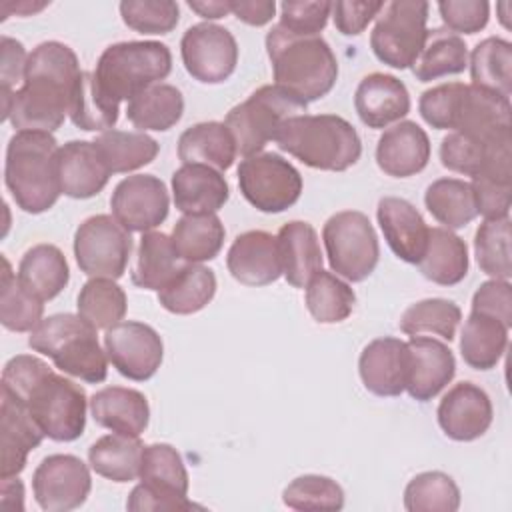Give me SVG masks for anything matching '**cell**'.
I'll return each instance as SVG.
<instances>
[{
    "label": "cell",
    "instance_id": "cell-2",
    "mask_svg": "<svg viewBox=\"0 0 512 512\" xmlns=\"http://www.w3.org/2000/svg\"><path fill=\"white\" fill-rule=\"evenodd\" d=\"M82 70L76 52L48 40L32 48L22 86L14 90L8 120L16 132H54L70 112L74 88Z\"/></svg>",
    "mask_w": 512,
    "mask_h": 512
},
{
    "label": "cell",
    "instance_id": "cell-16",
    "mask_svg": "<svg viewBox=\"0 0 512 512\" xmlns=\"http://www.w3.org/2000/svg\"><path fill=\"white\" fill-rule=\"evenodd\" d=\"M180 56L186 72L194 80L202 84H222L236 70L238 44L228 28L200 22L182 34Z\"/></svg>",
    "mask_w": 512,
    "mask_h": 512
},
{
    "label": "cell",
    "instance_id": "cell-31",
    "mask_svg": "<svg viewBox=\"0 0 512 512\" xmlns=\"http://www.w3.org/2000/svg\"><path fill=\"white\" fill-rule=\"evenodd\" d=\"M278 252L282 276L294 288H306L308 280L322 270V250L318 232L312 224L302 220L286 222L278 234Z\"/></svg>",
    "mask_w": 512,
    "mask_h": 512
},
{
    "label": "cell",
    "instance_id": "cell-32",
    "mask_svg": "<svg viewBox=\"0 0 512 512\" xmlns=\"http://www.w3.org/2000/svg\"><path fill=\"white\" fill-rule=\"evenodd\" d=\"M236 144L224 122H198L178 138L182 164H202L218 172L228 170L236 160Z\"/></svg>",
    "mask_w": 512,
    "mask_h": 512
},
{
    "label": "cell",
    "instance_id": "cell-48",
    "mask_svg": "<svg viewBox=\"0 0 512 512\" xmlns=\"http://www.w3.org/2000/svg\"><path fill=\"white\" fill-rule=\"evenodd\" d=\"M2 262L4 270L0 278V322L10 332H32L42 322L44 302L20 284L6 258Z\"/></svg>",
    "mask_w": 512,
    "mask_h": 512
},
{
    "label": "cell",
    "instance_id": "cell-15",
    "mask_svg": "<svg viewBox=\"0 0 512 512\" xmlns=\"http://www.w3.org/2000/svg\"><path fill=\"white\" fill-rule=\"evenodd\" d=\"M510 146V130L488 138L448 132L440 142V162L444 168L464 176H486L500 182H512Z\"/></svg>",
    "mask_w": 512,
    "mask_h": 512
},
{
    "label": "cell",
    "instance_id": "cell-50",
    "mask_svg": "<svg viewBox=\"0 0 512 512\" xmlns=\"http://www.w3.org/2000/svg\"><path fill=\"white\" fill-rule=\"evenodd\" d=\"M462 320L458 304L446 298H426L408 306L400 318V330L408 336L436 334L444 340H454L456 328Z\"/></svg>",
    "mask_w": 512,
    "mask_h": 512
},
{
    "label": "cell",
    "instance_id": "cell-51",
    "mask_svg": "<svg viewBox=\"0 0 512 512\" xmlns=\"http://www.w3.org/2000/svg\"><path fill=\"white\" fill-rule=\"evenodd\" d=\"M474 256L480 270L494 280H510V216L484 220L474 234Z\"/></svg>",
    "mask_w": 512,
    "mask_h": 512
},
{
    "label": "cell",
    "instance_id": "cell-22",
    "mask_svg": "<svg viewBox=\"0 0 512 512\" xmlns=\"http://www.w3.org/2000/svg\"><path fill=\"white\" fill-rule=\"evenodd\" d=\"M410 366L406 392L418 402H428L438 396L456 374L452 350L430 336H412L408 342Z\"/></svg>",
    "mask_w": 512,
    "mask_h": 512
},
{
    "label": "cell",
    "instance_id": "cell-34",
    "mask_svg": "<svg viewBox=\"0 0 512 512\" xmlns=\"http://www.w3.org/2000/svg\"><path fill=\"white\" fill-rule=\"evenodd\" d=\"M20 284L42 302L56 298L70 280V268L62 250L54 244L28 248L16 272Z\"/></svg>",
    "mask_w": 512,
    "mask_h": 512
},
{
    "label": "cell",
    "instance_id": "cell-47",
    "mask_svg": "<svg viewBox=\"0 0 512 512\" xmlns=\"http://www.w3.org/2000/svg\"><path fill=\"white\" fill-rule=\"evenodd\" d=\"M118 112L120 104L104 96L94 80V72L82 70L68 112L72 124L86 132H106L118 122Z\"/></svg>",
    "mask_w": 512,
    "mask_h": 512
},
{
    "label": "cell",
    "instance_id": "cell-46",
    "mask_svg": "<svg viewBox=\"0 0 512 512\" xmlns=\"http://www.w3.org/2000/svg\"><path fill=\"white\" fill-rule=\"evenodd\" d=\"M126 294L110 278H90L78 292V314L96 330H110L126 316Z\"/></svg>",
    "mask_w": 512,
    "mask_h": 512
},
{
    "label": "cell",
    "instance_id": "cell-30",
    "mask_svg": "<svg viewBox=\"0 0 512 512\" xmlns=\"http://www.w3.org/2000/svg\"><path fill=\"white\" fill-rule=\"evenodd\" d=\"M90 414L102 428L128 436H140L148 426L150 406L140 390L106 386L92 394Z\"/></svg>",
    "mask_w": 512,
    "mask_h": 512
},
{
    "label": "cell",
    "instance_id": "cell-7",
    "mask_svg": "<svg viewBox=\"0 0 512 512\" xmlns=\"http://www.w3.org/2000/svg\"><path fill=\"white\" fill-rule=\"evenodd\" d=\"M28 346L48 356L54 366L88 384H100L108 376V356L100 348L98 330L80 314H52L44 318L28 338Z\"/></svg>",
    "mask_w": 512,
    "mask_h": 512
},
{
    "label": "cell",
    "instance_id": "cell-6",
    "mask_svg": "<svg viewBox=\"0 0 512 512\" xmlns=\"http://www.w3.org/2000/svg\"><path fill=\"white\" fill-rule=\"evenodd\" d=\"M274 142L316 170L344 172L362 156L356 128L336 114H300L282 124Z\"/></svg>",
    "mask_w": 512,
    "mask_h": 512
},
{
    "label": "cell",
    "instance_id": "cell-17",
    "mask_svg": "<svg viewBox=\"0 0 512 512\" xmlns=\"http://www.w3.org/2000/svg\"><path fill=\"white\" fill-rule=\"evenodd\" d=\"M92 488L88 466L74 454H50L34 470L32 490L46 512L80 508Z\"/></svg>",
    "mask_w": 512,
    "mask_h": 512
},
{
    "label": "cell",
    "instance_id": "cell-27",
    "mask_svg": "<svg viewBox=\"0 0 512 512\" xmlns=\"http://www.w3.org/2000/svg\"><path fill=\"white\" fill-rule=\"evenodd\" d=\"M376 218L390 250L400 260L418 264L428 242V226L422 214L404 198L384 196L378 202Z\"/></svg>",
    "mask_w": 512,
    "mask_h": 512
},
{
    "label": "cell",
    "instance_id": "cell-20",
    "mask_svg": "<svg viewBox=\"0 0 512 512\" xmlns=\"http://www.w3.org/2000/svg\"><path fill=\"white\" fill-rule=\"evenodd\" d=\"M436 416L450 440L472 442L488 432L494 408L490 396L478 384L458 382L442 396Z\"/></svg>",
    "mask_w": 512,
    "mask_h": 512
},
{
    "label": "cell",
    "instance_id": "cell-42",
    "mask_svg": "<svg viewBox=\"0 0 512 512\" xmlns=\"http://www.w3.org/2000/svg\"><path fill=\"white\" fill-rule=\"evenodd\" d=\"M472 84L510 98L512 94V44L500 36L478 42L470 54Z\"/></svg>",
    "mask_w": 512,
    "mask_h": 512
},
{
    "label": "cell",
    "instance_id": "cell-8",
    "mask_svg": "<svg viewBox=\"0 0 512 512\" xmlns=\"http://www.w3.org/2000/svg\"><path fill=\"white\" fill-rule=\"evenodd\" d=\"M172 72V52L156 40H126L104 48L94 80L106 98L120 104L160 84Z\"/></svg>",
    "mask_w": 512,
    "mask_h": 512
},
{
    "label": "cell",
    "instance_id": "cell-54",
    "mask_svg": "<svg viewBox=\"0 0 512 512\" xmlns=\"http://www.w3.org/2000/svg\"><path fill=\"white\" fill-rule=\"evenodd\" d=\"M332 14V2H308V0H286L280 4V26L292 34L300 36H318L326 28Z\"/></svg>",
    "mask_w": 512,
    "mask_h": 512
},
{
    "label": "cell",
    "instance_id": "cell-12",
    "mask_svg": "<svg viewBox=\"0 0 512 512\" xmlns=\"http://www.w3.org/2000/svg\"><path fill=\"white\" fill-rule=\"evenodd\" d=\"M428 10V2L422 0H394L384 4L370 34L374 56L396 70L412 66L428 32Z\"/></svg>",
    "mask_w": 512,
    "mask_h": 512
},
{
    "label": "cell",
    "instance_id": "cell-44",
    "mask_svg": "<svg viewBox=\"0 0 512 512\" xmlns=\"http://www.w3.org/2000/svg\"><path fill=\"white\" fill-rule=\"evenodd\" d=\"M428 212L448 230L468 226L478 214L470 182L460 178H438L424 192Z\"/></svg>",
    "mask_w": 512,
    "mask_h": 512
},
{
    "label": "cell",
    "instance_id": "cell-33",
    "mask_svg": "<svg viewBox=\"0 0 512 512\" xmlns=\"http://www.w3.org/2000/svg\"><path fill=\"white\" fill-rule=\"evenodd\" d=\"M424 278L440 286H454L468 274L466 242L444 226L428 228V242L418 262Z\"/></svg>",
    "mask_w": 512,
    "mask_h": 512
},
{
    "label": "cell",
    "instance_id": "cell-60",
    "mask_svg": "<svg viewBox=\"0 0 512 512\" xmlns=\"http://www.w3.org/2000/svg\"><path fill=\"white\" fill-rule=\"evenodd\" d=\"M230 12L250 26H264L276 12L274 0H230Z\"/></svg>",
    "mask_w": 512,
    "mask_h": 512
},
{
    "label": "cell",
    "instance_id": "cell-19",
    "mask_svg": "<svg viewBox=\"0 0 512 512\" xmlns=\"http://www.w3.org/2000/svg\"><path fill=\"white\" fill-rule=\"evenodd\" d=\"M112 216L128 232H150L170 210L166 184L154 174H134L120 180L110 198Z\"/></svg>",
    "mask_w": 512,
    "mask_h": 512
},
{
    "label": "cell",
    "instance_id": "cell-35",
    "mask_svg": "<svg viewBox=\"0 0 512 512\" xmlns=\"http://www.w3.org/2000/svg\"><path fill=\"white\" fill-rule=\"evenodd\" d=\"M186 262L178 256L168 234L150 230L144 232L138 244L136 266L130 274L132 284L144 290L164 288Z\"/></svg>",
    "mask_w": 512,
    "mask_h": 512
},
{
    "label": "cell",
    "instance_id": "cell-18",
    "mask_svg": "<svg viewBox=\"0 0 512 512\" xmlns=\"http://www.w3.org/2000/svg\"><path fill=\"white\" fill-rule=\"evenodd\" d=\"M104 350L112 366L134 382L152 378L164 358L160 334L152 326L136 320H126L106 330Z\"/></svg>",
    "mask_w": 512,
    "mask_h": 512
},
{
    "label": "cell",
    "instance_id": "cell-25",
    "mask_svg": "<svg viewBox=\"0 0 512 512\" xmlns=\"http://www.w3.org/2000/svg\"><path fill=\"white\" fill-rule=\"evenodd\" d=\"M354 108L368 128H388L410 112V94L400 78L372 72L360 80L354 94Z\"/></svg>",
    "mask_w": 512,
    "mask_h": 512
},
{
    "label": "cell",
    "instance_id": "cell-56",
    "mask_svg": "<svg viewBox=\"0 0 512 512\" xmlns=\"http://www.w3.org/2000/svg\"><path fill=\"white\" fill-rule=\"evenodd\" d=\"M476 214H482L484 220L508 218L510 198H512V182H500L496 178L476 176L470 182Z\"/></svg>",
    "mask_w": 512,
    "mask_h": 512
},
{
    "label": "cell",
    "instance_id": "cell-58",
    "mask_svg": "<svg viewBox=\"0 0 512 512\" xmlns=\"http://www.w3.org/2000/svg\"><path fill=\"white\" fill-rule=\"evenodd\" d=\"M384 8V2H356L338 0L332 2V18L338 32L344 36H358Z\"/></svg>",
    "mask_w": 512,
    "mask_h": 512
},
{
    "label": "cell",
    "instance_id": "cell-57",
    "mask_svg": "<svg viewBox=\"0 0 512 512\" xmlns=\"http://www.w3.org/2000/svg\"><path fill=\"white\" fill-rule=\"evenodd\" d=\"M472 312H480L512 326V286L508 280H488L472 296Z\"/></svg>",
    "mask_w": 512,
    "mask_h": 512
},
{
    "label": "cell",
    "instance_id": "cell-40",
    "mask_svg": "<svg viewBox=\"0 0 512 512\" xmlns=\"http://www.w3.org/2000/svg\"><path fill=\"white\" fill-rule=\"evenodd\" d=\"M224 224L216 214H184L172 228L178 256L188 264L214 260L224 244Z\"/></svg>",
    "mask_w": 512,
    "mask_h": 512
},
{
    "label": "cell",
    "instance_id": "cell-5",
    "mask_svg": "<svg viewBox=\"0 0 512 512\" xmlns=\"http://www.w3.org/2000/svg\"><path fill=\"white\" fill-rule=\"evenodd\" d=\"M58 142L52 132H16L6 146L4 182L16 206L28 214L50 210L60 192L56 176Z\"/></svg>",
    "mask_w": 512,
    "mask_h": 512
},
{
    "label": "cell",
    "instance_id": "cell-3",
    "mask_svg": "<svg viewBox=\"0 0 512 512\" xmlns=\"http://www.w3.org/2000/svg\"><path fill=\"white\" fill-rule=\"evenodd\" d=\"M266 52L272 64L274 84L306 104L324 98L336 84L338 60L320 34L300 36L274 24L266 34Z\"/></svg>",
    "mask_w": 512,
    "mask_h": 512
},
{
    "label": "cell",
    "instance_id": "cell-9",
    "mask_svg": "<svg viewBox=\"0 0 512 512\" xmlns=\"http://www.w3.org/2000/svg\"><path fill=\"white\" fill-rule=\"evenodd\" d=\"M306 106L304 100L282 86L264 84L244 102L236 104L226 114L224 124L234 138L236 152L248 158L260 154L264 146L276 138L282 124L306 112Z\"/></svg>",
    "mask_w": 512,
    "mask_h": 512
},
{
    "label": "cell",
    "instance_id": "cell-11",
    "mask_svg": "<svg viewBox=\"0 0 512 512\" xmlns=\"http://www.w3.org/2000/svg\"><path fill=\"white\" fill-rule=\"evenodd\" d=\"M322 240L336 276L362 282L374 272L380 258V244L364 212L342 210L332 214L322 228Z\"/></svg>",
    "mask_w": 512,
    "mask_h": 512
},
{
    "label": "cell",
    "instance_id": "cell-41",
    "mask_svg": "<svg viewBox=\"0 0 512 512\" xmlns=\"http://www.w3.org/2000/svg\"><path fill=\"white\" fill-rule=\"evenodd\" d=\"M184 114L182 92L172 84H154L134 96L126 106V118L138 132L170 130Z\"/></svg>",
    "mask_w": 512,
    "mask_h": 512
},
{
    "label": "cell",
    "instance_id": "cell-43",
    "mask_svg": "<svg viewBox=\"0 0 512 512\" xmlns=\"http://www.w3.org/2000/svg\"><path fill=\"white\" fill-rule=\"evenodd\" d=\"M102 160L106 162L110 174H124L150 164L160 144L146 132H126V130H106L94 140Z\"/></svg>",
    "mask_w": 512,
    "mask_h": 512
},
{
    "label": "cell",
    "instance_id": "cell-53",
    "mask_svg": "<svg viewBox=\"0 0 512 512\" xmlns=\"http://www.w3.org/2000/svg\"><path fill=\"white\" fill-rule=\"evenodd\" d=\"M120 16L128 28L140 34H168L176 28L180 10L172 0H124Z\"/></svg>",
    "mask_w": 512,
    "mask_h": 512
},
{
    "label": "cell",
    "instance_id": "cell-55",
    "mask_svg": "<svg viewBox=\"0 0 512 512\" xmlns=\"http://www.w3.org/2000/svg\"><path fill=\"white\" fill-rule=\"evenodd\" d=\"M438 12L450 32L476 34L488 24L490 4L486 0H442Z\"/></svg>",
    "mask_w": 512,
    "mask_h": 512
},
{
    "label": "cell",
    "instance_id": "cell-39",
    "mask_svg": "<svg viewBox=\"0 0 512 512\" xmlns=\"http://www.w3.org/2000/svg\"><path fill=\"white\" fill-rule=\"evenodd\" d=\"M508 330V326L492 316L470 312L460 334L464 362L474 370L494 368L508 346Z\"/></svg>",
    "mask_w": 512,
    "mask_h": 512
},
{
    "label": "cell",
    "instance_id": "cell-1",
    "mask_svg": "<svg viewBox=\"0 0 512 512\" xmlns=\"http://www.w3.org/2000/svg\"><path fill=\"white\" fill-rule=\"evenodd\" d=\"M0 394L22 404L46 438L72 442L86 428V392L74 380L56 374L42 358L18 354L4 364Z\"/></svg>",
    "mask_w": 512,
    "mask_h": 512
},
{
    "label": "cell",
    "instance_id": "cell-26",
    "mask_svg": "<svg viewBox=\"0 0 512 512\" xmlns=\"http://www.w3.org/2000/svg\"><path fill=\"white\" fill-rule=\"evenodd\" d=\"M430 140L424 128L412 120H400L386 128L376 144L378 168L394 178H408L426 168Z\"/></svg>",
    "mask_w": 512,
    "mask_h": 512
},
{
    "label": "cell",
    "instance_id": "cell-24",
    "mask_svg": "<svg viewBox=\"0 0 512 512\" xmlns=\"http://www.w3.org/2000/svg\"><path fill=\"white\" fill-rule=\"evenodd\" d=\"M56 176L64 196L86 200L100 194L112 174L94 142L70 140L56 152Z\"/></svg>",
    "mask_w": 512,
    "mask_h": 512
},
{
    "label": "cell",
    "instance_id": "cell-23",
    "mask_svg": "<svg viewBox=\"0 0 512 512\" xmlns=\"http://www.w3.org/2000/svg\"><path fill=\"white\" fill-rule=\"evenodd\" d=\"M234 280L246 286H268L282 276L278 240L266 230H248L234 238L226 254Z\"/></svg>",
    "mask_w": 512,
    "mask_h": 512
},
{
    "label": "cell",
    "instance_id": "cell-49",
    "mask_svg": "<svg viewBox=\"0 0 512 512\" xmlns=\"http://www.w3.org/2000/svg\"><path fill=\"white\" fill-rule=\"evenodd\" d=\"M404 508L408 512H456L460 488L440 470L416 474L404 488Z\"/></svg>",
    "mask_w": 512,
    "mask_h": 512
},
{
    "label": "cell",
    "instance_id": "cell-28",
    "mask_svg": "<svg viewBox=\"0 0 512 512\" xmlns=\"http://www.w3.org/2000/svg\"><path fill=\"white\" fill-rule=\"evenodd\" d=\"M44 432L32 420L28 410L10 396L0 394V478L18 476L28 454L40 446Z\"/></svg>",
    "mask_w": 512,
    "mask_h": 512
},
{
    "label": "cell",
    "instance_id": "cell-4",
    "mask_svg": "<svg viewBox=\"0 0 512 512\" xmlns=\"http://www.w3.org/2000/svg\"><path fill=\"white\" fill-rule=\"evenodd\" d=\"M420 116L436 130L488 138L510 130V98L474 84L446 82L422 92Z\"/></svg>",
    "mask_w": 512,
    "mask_h": 512
},
{
    "label": "cell",
    "instance_id": "cell-14",
    "mask_svg": "<svg viewBox=\"0 0 512 512\" xmlns=\"http://www.w3.org/2000/svg\"><path fill=\"white\" fill-rule=\"evenodd\" d=\"M130 252V232L110 214H94L74 232L76 264L90 278H122Z\"/></svg>",
    "mask_w": 512,
    "mask_h": 512
},
{
    "label": "cell",
    "instance_id": "cell-38",
    "mask_svg": "<svg viewBox=\"0 0 512 512\" xmlns=\"http://www.w3.org/2000/svg\"><path fill=\"white\" fill-rule=\"evenodd\" d=\"M216 294V274L202 264H184L176 276L158 290V302L172 314H194Z\"/></svg>",
    "mask_w": 512,
    "mask_h": 512
},
{
    "label": "cell",
    "instance_id": "cell-59",
    "mask_svg": "<svg viewBox=\"0 0 512 512\" xmlns=\"http://www.w3.org/2000/svg\"><path fill=\"white\" fill-rule=\"evenodd\" d=\"M26 62H28V54L24 44L10 36H2V72H0L2 90H12L14 84L24 80Z\"/></svg>",
    "mask_w": 512,
    "mask_h": 512
},
{
    "label": "cell",
    "instance_id": "cell-21",
    "mask_svg": "<svg viewBox=\"0 0 512 512\" xmlns=\"http://www.w3.org/2000/svg\"><path fill=\"white\" fill-rule=\"evenodd\" d=\"M410 354L408 344L394 336L374 338L358 358V372L368 392L376 396H400L406 390Z\"/></svg>",
    "mask_w": 512,
    "mask_h": 512
},
{
    "label": "cell",
    "instance_id": "cell-37",
    "mask_svg": "<svg viewBox=\"0 0 512 512\" xmlns=\"http://www.w3.org/2000/svg\"><path fill=\"white\" fill-rule=\"evenodd\" d=\"M142 450L144 444L138 436L112 432L88 448V464L96 474L112 482H132L140 476Z\"/></svg>",
    "mask_w": 512,
    "mask_h": 512
},
{
    "label": "cell",
    "instance_id": "cell-45",
    "mask_svg": "<svg viewBox=\"0 0 512 512\" xmlns=\"http://www.w3.org/2000/svg\"><path fill=\"white\" fill-rule=\"evenodd\" d=\"M356 304L354 290L334 272L318 270L306 284V308L320 324L346 320Z\"/></svg>",
    "mask_w": 512,
    "mask_h": 512
},
{
    "label": "cell",
    "instance_id": "cell-13",
    "mask_svg": "<svg viewBox=\"0 0 512 512\" xmlns=\"http://www.w3.org/2000/svg\"><path fill=\"white\" fill-rule=\"evenodd\" d=\"M238 186L246 202L266 214L294 206L302 194L300 172L276 152H260L240 160Z\"/></svg>",
    "mask_w": 512,
    "mask_h": 512
},
{
    "label": "cell",
    "instance_id": "cell-61",
    "mask_svg": "<svg viewBox=\"0 0 512 512\" xmlns=\"http://www.w3.org/2000/svg\"><path fill=\"white\" fill-rule=\"evenodd\" d=\"M188 8L206 20L230 14V0H188Z\"/></svg>",
    "mask_w": 512,
    "mask_h": 512
},
{
    "label": "cell",
    "instance_id": "cell-36",
    "mask_svg": "<svg viewBox=\"0 0 512 512\" xmlns=\"http://www.w3.org/2000/svg\"><path fill=\"white\" fill-rule=\"evenodd\" d=\"M468 66L466 42L448 28H432L426 32L420 54L412 64V72L420 82H432L442 76L460 74Z\"/></svg>",
    "mask_w": 512,
    "mask_h": 512
},
{
    "label": "cell",
    "instance_id": "cell-52",
    "mask_svg": "<svg viewBox=\"0 0 512 512\" xmlns=\"http://www.w3.org/2000/svg\"><path fill=\"white\" fill-rule=\"evenodd\" d=\"M282 502L292 510H342L344 490L328 476L304 474L284 488Z\"/></svg>",
    "mask_w": 512,
    "mask_h": 512
},
{
    "label": "cell",
    "instance_id": "cell-29",
    "mask_svg": "<svg viewBox=\"0 0 512 512\" xmlns=\"http://www.w3.org/2000/svg\"><path fill=\"white\" fill-rule=\"evenodd\" d=\"M174 204L182 214H216L230 196L222 172L202 164H182L172 174Z\"/></svg>",
    "mask_w": 512,
    "mask_h": 512
},
{
    "label": "cell",
    "instance_id": "cell-10",
    "mask_svg": "<svg viewBox=\"0 0 512 512\" xmlns=\"http://www.w3.org/2000/svg\"><path fill=\"white\" fill-rule=\"evenodd\" d=\"M140 484L132 488L126 508L132 512H186L202 508L188 500V472L180 452L164 442L144 446Z\"/></svg>",
    "mask_w": 512,
    "mask_h": 512
},
{
    "label": "cell",
    "instance_id": "cell-62",
    "mask_svg": "<svg viewBox=\"0 0 512 512\" xmlns=\"http://www.w3.org/2000/svg\"><path fill=\"white\" fill-rule=\"evenodd\" d=\"M46 6H48V2H28V0H22V2H16V4L4 2V4H2V20H4L10 12H16V14H20V16H30V14H34V12L44 10Z\"/></svg>",
    "mask_w": 512,
    "mask_h": 512
}]
</instances>
